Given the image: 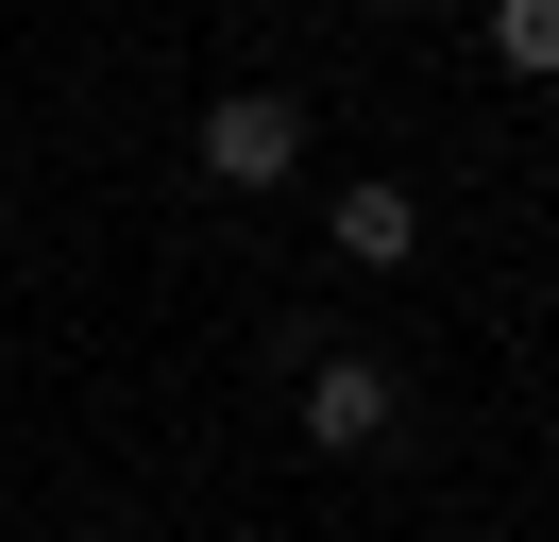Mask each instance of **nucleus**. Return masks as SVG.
I'll use <instances>...</instances> for the list:
<instances>
[{"mask_svg":"<svg viewBox=\"0 0 559 542\" xmlns=\"http://www.w3.org/2000/svg\"><path fill=\"white\" fill-rule=\"evenodd\" d=\"M187 153H204V187L254 203V187H288V169H306V102H288V85H221Z\"/></svg>","mask_w":559,"mask_h":542,"instance_id":"f257e3e1","label":"nucleus"},{"mask_svg":"<svg viewBox=\"0 0 559 542\" xmlns=\"http://www.w3.org/2000/svg\"><path fill=\"white\" fill-rule=\"evenodd\" d=\"M288 424H306V458H373V440L407 424V390H390L373 356H306V406H288Z\"/></svg>","mask_w":559,"mask_h":542,"instance_id":"f03ea898","label":"nucleus"},{"mask_svg":"<svg viewBox=\"0 0 559 542\" xmlns=\"http://www.w3.org/2000/svg\"><path fill=\"white\" fill-rule=\"evenodd\" d=\"M407 237H424V203L390 187V169H356V187L322 203V255H340V271H407Z\"/></svg>","mask_w":559,"mask_h":542,"instance_id":"7ed1b4c3","label":"nucleus"},{"mask_svg":"<svg viewBox=\"0 0 559 542\" xmlns=\"http://www.w3.org/2000/svg\"><path fill=\"white\" fill-rule=\"evenodd\" d=\"M491 68L509 85H559V0H491Z\"/></svg>","mask_w":559,"mask_h":542,"instance_id":"20e7f679","label":"nucleus"}]
</instances>
